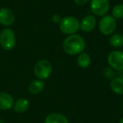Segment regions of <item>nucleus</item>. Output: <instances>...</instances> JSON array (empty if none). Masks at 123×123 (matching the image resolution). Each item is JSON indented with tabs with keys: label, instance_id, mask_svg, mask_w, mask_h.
Here are the masks:
<instances>
[{
	"label": "nucleus",
	"instance_id": "1",
	"mask_svg": "<svg viewBox=\"0 0 123 123\" xmlns=\"http://www.w3.org/2000/svg\"><path fill=\"white\" fill-rule=\"evenodd\" d=\"M85 41L79 35H69L63 41V51L68 55H79L85 49Z\"/></svg>",
	"mask_w": 123,
	"mask_h": 123
},
{
	"label": "nucleus",
	"instance_id": "2",
	"mask_svg": "<svg viewBox=\"0 0 123 123\" xmlns=\"http://www.w3.org/2000/svg\"><path fill=\"white\" fill-rule=\"evenodd\" d=\"M59 29L61 32L66 35L76 34L78 31L80 29L79 20L74 16L64 17L59 22Z\"/></svg>",
	"mask_w": 123,
	"mask_h": 123
},
{
	"label": "nucleus",
	"instance_id": "3",
	"mask_svg": "<svg viewBox=\"0 0 123 123\" xmlns=\"http://www.w3.org/2000/svg\"><path fill=\"white\" fill-rule=\"evenodd\" d=\"M16 44L15 34L9 28L4 29L0 33V46L5 51H11Z\"/></svg>",
	"mask_w": 123,
	"mask_h": 123
},
{
	"label": "nucleus",
	"instance_id": "4",
	"mask_svg": "<svg viewBox=\"0 0 123 123\" xmlns=\"http://www.w3.org/2000/svg\"><path fill=\"white\" fill-rule=\"evenodd\" d=\"M52 72V65L48 60H40L35 64L34 74L36 78L41 80H44L50 77Z\"/></svg>",
	"mask_w": 123,
	"mask_h": 123
},
{
	"label": "nucleus",
	"instance_id": "5",
	"mask_svg": "<svg viewBox=\"0 0 123 123\" xmlns=\"http://www.w3.org/2000/svg\"><path fill=\"white\" fill-rule=\"evenodd\" d=\"M116 28V20L112 15H104L99 21V30L105 36H111Z\"/></svg>",
	"mask_w": 123,
	"mask_h": 123
},
{
	"label": "nucleus",
	"instance_id": "6",
	"mask_svg": "<svg viewBox=\"0 0 123 123\" xmlns=\"http://www.w3.org/2000/svg\"><path fill=\"white\" fill-rule=\"evenodd\" d=\"M90 9L94 15L102 17L105 15L109 11L110 1L109 0H91Z\"/></svg>",
	"mask_w": 123,
	"mask_h": 123
},
{
	"label": "nucleus",
	"instance_id": "7",
	"mask_svg": "<svg viewBox=\"0 0 123 123\" xmlns=\"http://www.w3.org/2000/svg\"><path fill=\"white\" fill-rule=\"evenodd\" d=\"M107 62L111 68L123 71V51H113L107 56Z\"/></svg>",
	"mask_w": 123,
	"mask_h": 123
},
{
	"label": "nucleus",
	"instance_id": "8",
	"mask_svg": "<svg viewBox=\"0 0 123 123\" xmlns=\"http://www.w3.org/2000/svg\"><path fill=\"white\" fill-rule=\"evenodd\" d=\"M14 14L8 8L0 9V24L4 26H10L14 22Z\"/></svg>",
	"mask_w": 123,
	"mask_h": 123
},
{
	"label": "nucleus",
	"instance_id": "9",
	"mask_svg": "<svg viewBox=\"0 0 123 123\" xmlns=\"http://www.w3.org/2000/svg\"><path fill=\"white\" fill-rule=\"evenodd\" d=\"M80 29L84 32H90L96 26V19L94 15H86L79 21Z\"/></svg>",
	"mask_w": 123,
	"mask_h": 123
},
{
	"label": "nucleus",
	"instance_id": "10",
	"mask_svg": "<svg viewBox=\"0 0 123 123\" xmlns=\"http://www.w3.org/2000/svg\"><path fill=\"white\" fill-rule=\"evenodd\" d=\"M14 104V99L10 94L6 92L0 93V110L8 111L13 108Z\"/></svg>",
	"mask_w": 123,
	"mask_h": 123
},
{
	"label": "nucleus",
	"instance_id": "11",
	"mask_svg": "<svg viewBox=\"0 0 123 123\" xmlns=\"http://www.w3.org/2000/svg\"><path fill=\"white\" fill-rule=\"evenodd\" d=\"M111 89L116 94L123 95V78H114L110 84Z\"/></svg>",
	"mask_w": 123,
	"mask_h": 123
},
{
	"label": "nucleus",
	"instance_id": "12",
	"mask_svg": "<svg viewBox=\"0 0 123 123\" xmlns=\"http://www.w3.org/2000/svg\"><path fill=\"white\" fill-rule=\"evenodd\" d=\"M29 107H30L29 100L27 99H25V98H20V99H17L14 102L13 109L17 113H23V112H25L26 111H28Z\"/></svg>",
	"mask_w": 123,
	"mask_h": 123
},
{
	"label": "nucleus",
	"instance_id": "13",
	"mask_svg": "<svg viewBox=\"0 0 123 123\" xmlns=\"http://www.w3.org/2000/svg\"><path fill=\"white\" fill-rule=\"evenodd\" d=\"M45 123H68L67 117L60 113H51L46 116Z\"/></svg>",
	"mask_w": 123,
	"mask_h": 123
},
{
	"label": "nucleus",
	"instance_id": "14",
	"mask_svg": "<svg viewBox=\"0 0 123 123\" xmlns=\"http://www.w3.org/2000/svg\"><path fill=\"white\" fill-rule=\"evenodd\" d=\"M44 88H45V83L43 82V80L36 79V80L32 81L30 84L29 91L32 94H38L41 92H42Z\"/></svg>",
	"mask_w": 123,
	"mask_h": 123
},
{
	"label": "nucleus",
	"instance_id": "15",
	"mask_svg": "<svg viewBox=\"0 0 123 123\" xmlns=\"http://www.w3.org/2000/svg\"><path fill=\"white\" fill-rule=\"evenodd\" d=\"M77 62L81 68H87L91 63V57L87 52L83 51L78 56Z\"/></svg>",
	"mask_w": 123,
	"mask_h": 123
},
{
	"label": "nucleus",
	"instance_id": "16",
	"mask_svg": "<svg viewBox=\"0 0 123 123\" xmlns=\"http://www.w3.org/2000/svg\"><path fill=\"white\" fill-rule=\"evenodd\" d=\"M110 45L113 47L119 48L123 46V36L121 34H114L110 37Z\"/></svg>",
	"mask_w": 123,
	"mask_h": 123
},
{
	"label": "nucleus",
	"instance_id": "17",
	"mask_svg": "<svg viewBox=\"0 0 123 123\" xmlns=\"http://www.w3.org/2000/svg\"><path fill=\"white\" fill-rule=\"evenodd\" d=\"M111 14L115 19H122L123 18V4H117L114 6L111 10Z\"/></svg>",
	"mask_w": 123,
	"mask_h": 123
},
{
	"label": "nucleus",
	"instance_id": "18",
	"mask_svg": "<svg viewBox=\"0 0 123 123\" xmlns=\"http://www.w3.org/2000/svg\"><path fill=\"white\" fill-rule=\"evenodd\" d=\"M103 74H104V76L108 79H111L112 80L115 77V73L113 71V68H105L103 71Z\"/></svg>",
	"mask_w": 123,
	"mask_h": 123
},
{
	"label": "nucleus",
	"instance_id": "19",
	"mask_svg": "<svg viewBox=\"0 0 123 123\" xmlns=\"http://www.w3.org/2000/svg\"><path fill=\"white\" fill-rule=\"evenodd\" d=\"M61 19H62V18L59 14H53V15L51 16V20H52V22L54 23V24H59Z\"/></svg>",
	"mask_w": 123,
	"mask_h": 123
},
{
	"label": "nucleus",
	"instance_id": "20",
	"mask_svg": "<svg viewBox=\"0 0 123 123\" xmlns=\"http://www.w3.org/2000/svg\"><path fill=\"white\" fill-rule=\"evenodd\" d=\"M89 0H74V2H75V4H77L78 5H84V4H86L87 3H89Z\"/></svg>",
	"mask_w": 123,
	"mask_h": 123
},
{
	"label": "nucleus",
	"instance_id": "21",
	"mask_svg": "<svg viewBox=\"0 0 123 123\" xmlns=\"http://www.w3.org/2000/svg\"><path fill=\"white\" fill-rule=\"evenodd\" d=\"M119 123H123V117H122V118H121V120H120Z\"/></svg>",
	"mask_w": 123,
	"mask_h": 123
},
{
	"label": "nucleus",
	"instance_id": "22",
	"mask_svg": "<svg viewBox=\"0 0 123 123\" xmlns=\"http://www.w3.org/2000/svg\"><path fill=\"white\" fill-rule=\"evenodd\" d=\"M0 123H5V122H4V121H3L2 119H0Z\"/></svg>",
	"mask_w": 123,
	"mask_h": 123
},
{
	"label": "nucleus",
	"instance_id": "23",
	"mask_svg": "<svg viewBox=\"0 0 123 123\" xmlns=\"http://www.w3.org/2000/svg\"><path fill=\"white\" fill-rule=\"evenodd\" d=\"M122 108H123V101H122Z\"/></svg>",
	"mask_w": 123,
	"mask_h": 123
}]
</instances>
